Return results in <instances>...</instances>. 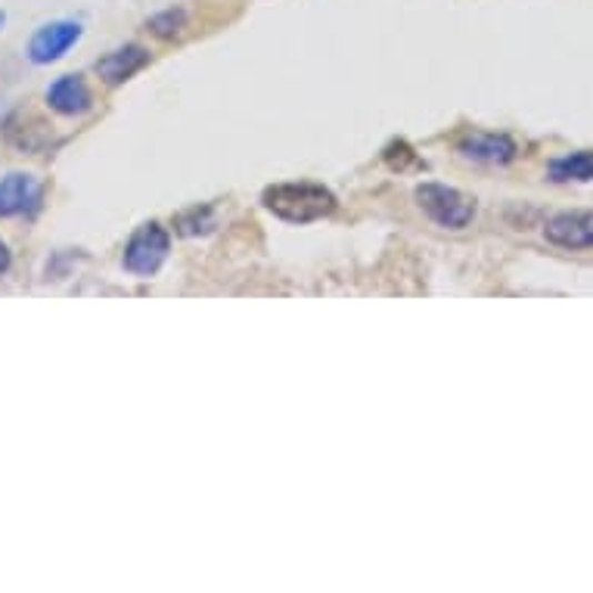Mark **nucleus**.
Here are the masks:
<instances>
[{"mask_svg": "<svg viewBox=\"0 0 593 593\" xmlns=\"http://www.w3.org/2000/svg\"><path fill=\"white\" fill-rule=\"evenodd\" d=\"M168 252H171V237L162 224H143L131 233V240L124 245L122 264L128 274L134 277H155L162 271V264L168 261Z\"/></svg>", "mask_w": 593, "mask_h": 593, "instance_id": "nucleus-3", "label": "nucleus"}, {"mask_svg": "<svg viewBox=\"0 0 593 593\" xmlns=\"http://www.w3.org/2000/svg\"><path fill=\"white\" fill-rule=\"evenodd\" d=\"M413 199L429 221L444 230L470 228L472 218H475V199L456 187H448V183L423 181L413 190Z\"/></svg>", "mask_w": 593, "mask_h": 593, "instance_id": "nucleus-2", "label": "nucleus"}, {"mask_svg": "<svg viewBox=\"0 0 593 593\" xmlns=\"http://www.w3.org/2000/svg\"><path fill=\"white\" fill-rule=\"evenodd\" d=\"M147 62H150V53L143 47L124 44L107 53L103 60H97V76L103 78L109 88H115V84H124L131 76H138Z\"/></svg>", "mask_w": 593, "mask_h": 593, "instance_id": "nucleus-9", "label": "nucleus"}, {"mask_svg": "<svg viewBox=\"0 0 593 593\" xmlns=\"http://www.w3.org/2000/svg\"><path fill=\"white\" fill-rule=\"evenodd\" d=\"M147 29H150L155 38H165V41L181 38L183 29H187V13H183V10H162V13H155L150 22H147Z\"/></svg>", "mask_w": 593, "mask_h": 593, "instance_id": "nucleus-11", "label": "nucleus"}, {"mask_svg": "<svg viewBox=\"0 0 593 593\" xmlns=\"http://www.w3.org/2000/svg\"><path fill=\"white\" fill-rule=\"evenodd\" d=\"M547 243L569 249V252H584L593 249V214L591 212H560L544 224Z\"/></svg>", "mask_w": 593, "mask_h": 593, "instance_id": "nucleus-5", "label": "nucleus"}, {"mask_svg": "<svg viewBox=\"0 0 593 593\" xmlns=\"http://www.w3.org/2000/svg\"><path fill=\"white\" fill-rule=\"evenodd\" d=\"M41 183L31 174L13 171L0 181V218H19V214H31L41 205Z\"/></svg>", "mask_w": 593, "mask_h": 593, "instance_id": "nucleus-6", "label": "nucleus"}, {"mask_svg": "<svg viewBox=\"0 0 593 593\" xmlns=\"http://www.w3.org/2000/svg\"><path fill=\"white\" fill-rule=\"evenodd\" d=\"M10 271V252H7V245L0 243V274H7Z\"/></svg>", "mask_w": 593, "mask_h": 593, "instance_id": "nucleus-13", "label": "nucleus"}, {"mask_svg": "<svg viewBox=\"0 0 593 593\" xmlns=\"http://www.w3.org/2000/svg\"><path fill=\"white\" fill-rule=\"evenodd\" d=\"M264 209L277 214L280 221L290 224H311L320 218H330L339 205V199L333 197V190L320 187V183H274L264 190Z\"/></svg>", "mask_w": 593, "mask_h": 593, "instance_id": "nucleus-1", "label": "nucleus"}, {"mask_svg": "<svg viewBox=\"0 0 593 593\" xmlns=\"http://www.w3.org/2000/svg\"><path fill=\"white\" fill-rule=\"evenodd\" d=\"M550 181L556 183H591L593 181V150H579L560 155L547 165Z\"/></svg>", "mask_w": 593, "mask_h": 593, "instance_id": "nucleus-10", "label": "nucleus"}, {"mask_svg": "<svg viewBox=\"0 0 593 593\" xmlns=\"http://www.w3.org/2000/svg\"><path fill=\"white\" fill-rule=\"evenodd\" d=\"M174 228H178V233L181 237H199V233H209V230L214 228V214L212 209H190V212H181L178 218H174Z\"/></svg>", "mask_w": 593, "mask_h": 593, "instance_id": "nucleus-12", "label": "nucleus"}, {"mask_svg": "<svg viewBox=\"0 0 593 593\" xmlns=\"http://www.w3.org/2000/svg\"><path fill=\"white\" fill-rule=\"evenodd\" d=\"M456 150L463 152L472 162H482V165H510L519 155V147L513 138L506 134H488V131H472L466 138L460 140Z\"/></svg>", "mask_w": 593, "mask_h": 593, "instance_id": "nucleus-7", "label": "nucleus"}, {"mask_svg": "<svg viewBox=\"0 0 593 593\" xmlns=\"http://www.w3.org/2000/svg\"><path fill=\"white\" fill-rule=\"evenodd\" d=\"M81 34H84L81 22H72V19L47 22V26H41V29L31 34L29 60L34 66H50V62L62 60L81 41Z\"/></svg>", "mask_w": 593, "mask_h": 593, "instance_id": "nucleus-4", "label": "nucleus"}, {"mask_svg": "<svg viewBox=\"0 0 593 593\" xmlns=\"http://www.w3.org/2000/svg\"><path fill=\"white\" fill-rule=\"evenodd\" d=\"M47 103H50L53 112L76 119V115H84V112L93 107V97H91V88L84 84V78L62 76V78H57L50 88H47Z\"/></svg>", "mask_w": 593, "mask_h": 593, "instance_id": "nucleus-8", "label": "nucleus"}, {"mask_svg": "<svg viewBox=\"0 0 593 593\" xmlns=\"http://www.w3.org/2000/svg\"><path fill=\"white\" fill-rule=\"evenodd\" d=\"M3 22H7V16H3V10H0V29H3Z\"/></svg>", "mask_w": 593, "mask_h": 593, "instance_id": "nucleus-14", "label": "nucleus"}]
</instances>
